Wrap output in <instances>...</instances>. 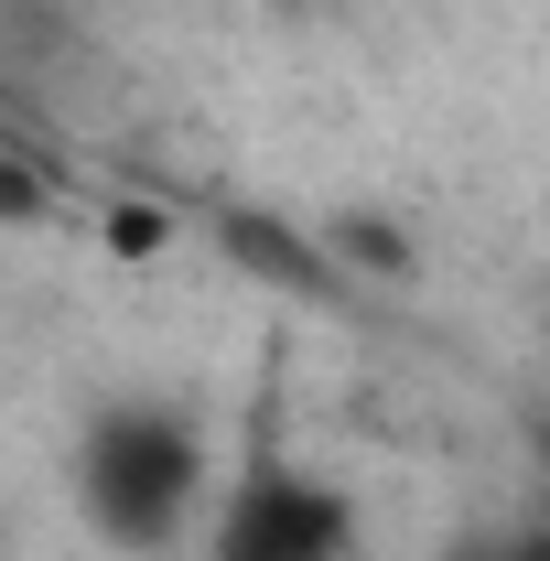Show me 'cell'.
Listing matches in <instances>:
<instances>
[{
  "label": "cell",
  "mask_w": 550,
  "mask_h": 561,
  "mask_svg": "<svg viewBox=\"0 0 550 561\" xmlns=\"http://www.w3.org/2000/svg\"><path fill=\"white\" fill-rule=\"evenodd\" d=\"M195 496H206V432L184 411L119 400V411L87 421V443H76V507H87L98 540L162 551V540L195 518Z\"/></svg>",
  "instance_id": "obj_1"
},
{
  "label": "cell",
  "mask_w": 550,
  "mask_h": 561,
  "mask_svg": "<svg viewBox=\"0 0 550 561\" xmlns=\"http://www.w3.org/2000/svg\"><path fill=\"white\" fill-rule=\"evenodd\" d=\"M345 551H356L345 486H324L291 454L238 465V486L216 496V529H206V561H345Z\"/></svg>",
  "instance_id": "obj_2"
},
{
  "label": "cell",
  "mask_w": 550,
  "mask_h": 561,
  "mask_svg": "<svg viewBox=\"0 0 550 561\" xmlns=\"http://www.w3.org/2000/svg\"><path fill=\"white\" fill-rule=\"evenodd\" d=\"M216 238H227V260H249L260 280H280V291H335V249L324 238H302L291 216H260V206H227L216 216Z\"/></svg>",
  "instance_id": "obj_3"
},
{
  "label": "cell",
  "mask_w": 550,
  "mask_h": 561,
  "mask_svg": "<svg viewBox=\"0 0 550 561\" xmlns=\"http://www.w3.org/2000/svg\"><path fill=\"white\" fill-rule=\"evenodd\" d=\"M98 249H108V260H162V249H173V216L151 206V195H119V206L98 216Z\"/></svg>",
  "instance_id": "obj_4"
},
{
  "label": "cell",
  "mask_w": 550,
  "mask_h": 561,
  "mask_svg": "<svg viewBox=\"0 0 550 561\" xmlns=\"http://www.w3.org/2000/svg\"><path fill=\"white\" fill-rule=\"evenodd\" d=\"M44 216H55V184L33 162H0V227H44Z\"/></svg>",
  "instance_id": "obj_5"
},
{
  "label": "cell",
  "mask_w": 550,
  "mask_h": 561,
  "mask_svg": "<svg viewBox=\"0 0 550 561\" xmlns=\"http://www.w3.org/2000/svg\"><path fill=\"white\" fill-rule=\"evenodd\" d=\"M485 561H550V551H485Z\"/></svg>",
  "instance_id": "obj_6"
},
{
  "label": "cell",
  "mask_w": 550,
  "mask_h": 561,
  "mask_svg": "<svg viewBox=\"0 0 550 561\" xmlns=\"http://www.w3.org/2000/svg\"><path fill=\"white\" fill-rule=\"evenodd\" d=\"M291 11H313V0H291Z\"/></svg>",
  "instance_id": "obj_7"
}]
</instances>
